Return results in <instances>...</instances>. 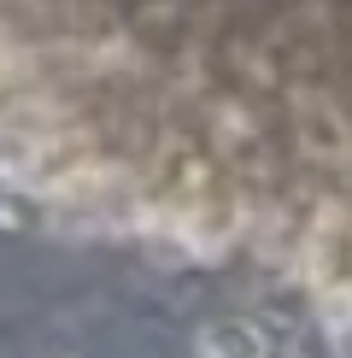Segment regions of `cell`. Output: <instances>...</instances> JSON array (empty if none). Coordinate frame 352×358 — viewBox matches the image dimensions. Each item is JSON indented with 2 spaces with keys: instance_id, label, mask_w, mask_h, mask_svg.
Instances as JSON below:
<instances>
[{
  "instance_id": "6da1fadb",
  "label": "cell",
  "mask_w": 352,
  "mask_h": 358,
  "mask_svg": "<svg viewBox=\"0 0 352 358\" xmlns=\"http://www.w3.org/2000/svg\"><path fill=\"white\" fill-rule=\"evenodd\" d=\"M194 352L200 358H270V341H264V329L247 323V317H217V323L200 329Z\"/></svg>"
}]
</instances>
